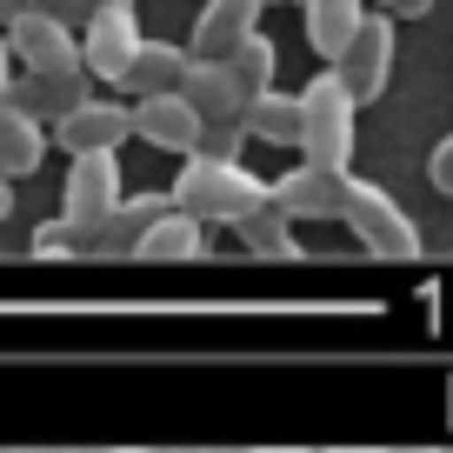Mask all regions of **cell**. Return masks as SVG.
<instances>
[{"mask_svg": "<svg viewBox=\"0 0 453 453\" xmlns=\"http://www.w3.org/2000/svg\"><path fill=\"white\" fill-rule=\"evenodd\" d=\"M173 207L180 213H194L200 226H234V220H247V213L267 200V180H260L254 167H241V160H200V154H187V167H180V180H173Z\"/></svg>", "mask_w": 453, "mask_h": 453, "instance_id": "obj_1", "label": "cell"}, {"mask_svg": "<svg viewBox=\"0 0 453 453\" xmlns=\"http://www.w3.org/2000/svg\"><path fill=\"white\" fill-rule=\"evenodd\" d=\"M354 94L340 87V73H313L300 87V167H326V173H347L354 160Z\"/></svg>", "mask_w": 453, "mask_h": 453, "instance_id": "obj_2", "label": "cell"}, {"mask_svg": "<svg viewBox=\"0 0 453 453\" xmlns=\"http://www.w3.org/2000/svg\"><path fill=\"white\" fill-rule=\"evenodd\" d=\"M340 226H354V241L367 247L373 260H413V254H420V226H413V213L394 207L373 180H354V187H347Z\"/></svg>", "mask_w": 453, "mask_h": 453, "instance_id": "obj_3", "label": "cell"}, {"mask_svg": "<svg viewBox=\"0 0 453 453\" xmlns=\"http://www.w3.org/2000/svg\"><path fill=\"white\" fill-rule=\"evenodd\" d=\"M334 73H340V87L354 94V107L380 100L387 81H394V14H360V27H354V41L340 47Z\"/></svg>", "mask_w": 453, "mask_h": 453, "instance_id": "obj_4", "label": "cell"}, {"mask_svg": "<svg viewBox=\"0 0 453 453\" xmlns=\"http://www.w3.org/2000/svg\"><path fill=\"white\" fill-rule=\"evenodd\" d=\"M81 73H94V81H120L134 60V47H141V20H134V7H107V0H94V14L81 20Z\"/></svg>", "mask_w": 453, "mask_h": 453, "instance_id": "obj_5", "label": "cell"}, {"mask_svg": "<svg viewBox=\"0 0 453 453\" xmlns=\"http://www.w3.org/2000/svg\"><path fill=\"white\" fill-rule=\"evenodd\" d=\"M0 41H7V54H14L20 73H73L81 67L73 27H60V20H47V14H14L0 27Z\"/></svg>", "mask_w": 453, "mask_h": 453, "instance_id": "obj_6", "label": "cell"}, {"mask_svg": "<svg viewBox=\"0 0 453 453\" xmlns=\"http://www.w3.org/2000/svg\"><path fill=\"white\" fill-rule=\"evenodd\" d=\"M354 173H326V167H294L280 180H267V207L280 220H340Z\"/></svg>", "mask_w": 453, "mask_h": 453, "instance_id": "obj_7", "label": "cell"}, {"mask_svg": "<svg viewBox=\"0 0 453 453\" xmlns=\"http://www.w3.org/2000/svg\"><path fill=\"white\" fill-rule=\"evenodd\" d=\"M60 194H67V213H60V220H73L81 234H94V226L113 213V200H120V160L113 154H73Z\"/></svg>", "mask_w": 453, "mask_h": 453, "instance_id": "obj_8", "label": "cell"}, {"mask_svg": "<svg viewBox=\"0 0 453 453\" xmlns=\"http://www.w3.org/2000/svg\"><path fill=\"white\" fill-rule=\"evenodd\" d=\"M47 141H60L67 154H120V141H134V113L120 100H81L73 113L54 120Z\"/></svg>", "mask_w": 453, "mask_h": 453, "instance_id": "obj_9", "label": "cell"}, {"mask_svg": "<svg viewBox=\"0 0 453 453\" xmlns=\"http://www.w3.org/2000/svg\"><path fill=\"white\" fill-rule=\"evenodd\" d=\"M173 94L200 113V127H241L247 94L234 87L226 60H194V54H187V73H180V87H173Z\"/></svg>", "mask_w": 453, "mask_h": 453, "instance_id": "obj_10", "label": "cell"}, {"mask_svg": "<svg viewBox=\"0 0 453 453\" xmlns=\"http://www.w3.org/2000/svg\"><path fill=\"white\" fill-rule=\"evenodd\" d=\"M167 207H173L167 194H141V200L120 194V200H113V213L94 226V234H87V254H94V260H134L141 234H147V226H154Z\"/></svg>", "mask_w": 453, "mask_h": 453, "instance_id": "obj_11", "label": "cell"}, {"mask_svg": "<svg viewBox=\"0 0 453 453\" xmlns=\"http://www.w3.org/2000/svg\"><path fill=\"white\" fill-rule=\"evenodd\" d=\"M134 134H141L147 147H160V154H194V141H200V113L187 107L180 94H147V100H134Z\"/></svg>", "mask_w": 453, "mask_h": 453, "instance_id": "obj_12", "label": "cell"}, {"mask_svg": "<svg viewBox=\"0 0 453 453\" xmlns=\"http://www.w3.org/2000/svg\"><path fill=\"white\" fill-rule=\"evenodd\" d=\"M81 100H94L81 67H73V73H14V81H7V107L34 113L41 127H47V120H60V113H73Z\"/></svg>", "mask_w": 453, "mask_h": 453, "instance_id": "obj_13", "label": "cell"}, {"mask_svg": "<svg viewBox=\"0 0 453 453\" xmlns=\"http://www.w3.org/2000/svg\"><path fill=\"white\" fill-rule=\"evenodd\" d=\"M254 27H260L254 0H207L200 20H194V47H187V54H194V60H226Z\"/></svg>", "mask_w": 453, "mask_h": 453, "instance_id": "obj_14", "label": "cell"}, {"mask_svg": "<svg viewBox=\"0 0 453 453\" xmlns=\"http://www.w3.org/2000/svg\"><path fill=\"white\" fill-rule=\"evenodd\" d=\"M180 73H187V47L141 41V47H134V60H127V73H120V87H127L134 100H147V94H173Z\"/></svg>", "mask_w": 453, "mask_h": 453, "instance_id": "obj_15", "label": "cell"}, {"mask_svg": "<svg viewBox=\"0 0 453 453\" xmlns=\"http://www.w3.org/2000/svg\"><path fill=\"white\" fill-rule=\"evenodd\" d=\"M241 134H254L267 147H300V94H280V87L254 94L241 107Z\"/></svg>", "mask_w": 453, "mask_h": 453, "instance_id": "obj_16", "label": "cell"}, {"mask_svg": "<svg viewBox=\"0 0 453 453\" xmlns=\"http://www.w3.org/2000/svg\"><path fill=\"white\" fill-rule=\"evenodd\" d=\"M200 254H207V226H200L194 213H180V207H167L141 234V247H134V260H200Z\"/></svg>", "mask_w": 453, "mask_h": 453, "instance_id": "obj_17", "label": "cell"}, {"mask_svg": "<svg viewBox=\"0 0 453 453\" xmlns=\"http://www.w3.org/2000/svg\"><path fill=\"white\" fill-rule=\"evenodd\" d=\"M300 7H307V41H313V54L334 67L340 47L354 41L360 14H367V0H300Z\"/></svg>", "mask_w": 453, "mask_h": 453, "instance_id": "obj_18", "label": "cell"}, {"mask_svg": "<svg viewBox=\"0 0 453 453\" xmlns=\"http://www.w3.org/2000/svg\"><path fill=\"white\" fill-rule=\"evenodd\" d=\"M41 160H47V127L34 113H20V107L0 100V173L14 180V173H34Z\"/></svg>", "mask_w": 453, "mask_h": 453, "instance_id": "obj_19", "label": "cell"}, {"mask_svg": "<svg viewBox=\"0 0 453 453\" xmlns=\"http://www.w3.org/2000/svg\"><path fill=\"white\" fill-rule=\"evenodd\" d=\"M234 234L247 241V254H260V260H300V241H294V220H280V213L260 200L247 220H234Z\"/></svg>", "mask_w": 453, "mask_h": 453, "instance_id": "obj_20", "label": "cell"}, {"mask_svg": "<svg viewBox=\"0 0 453 453\" xmlns=\"http://www.w3.org/2000/svg\"><path fill=\"white\" fill-rule=\"evenodd\" d=\"M273 67H280V54H273V41H267L260 27L247 34V41L234 47V54H226V73H234V87H241L247 100H254V94H267V87H273Z\"/></svg>", "mask_w": 453, "mask_h": 453, "instance_id": "obj_21", "label": "cell"}, {"mask_svg": "<svg viewBox=\"0 0 453 453\" xmlns=\"http://www.w3.org/2000/svg\"><path fill=\"white\" fill-rule=\"evenodd\" d=\"M27 254L34 260H87V234L73 220H41L27 234Z\"/></svg>", "mask_w": 453, "mask_h": 453, "instance_id": "obj_22", "label": "cell"}, {"mask_svg": "<svg viewBox=\"0 0 453 453\" xmlns=\"http://www.w3.org/2000/svg\"><path fill=\"white\" fill-rule=\"evenodd\" d=\"M20 14H47V20H60V27H73L81 34V20L94 14V0H14Z\"/></svg>", "mask_w": 453, "mask_h": 453, "instance_id": "obj_23", "label": "cell"}, {"mask_svg": "<svg viewBox=\"0 0 453 453\" xmlns=\"http://www.w3.org/2000/svg\"><path fill=\"white\" fill-rule=\"evenodd\" d=\"M241 147H247L241 127H200L194 154H200V160H241Z\"/></svg>", "mask_w": 453, "mask_h": 453, "instance_id": "obj_24", "label": "cell"}, {"mask_svg": "<svg viewBox=\"0 0 453 453\" xmlns=\"http://www.w3.org/2000/svg\"><path fill=\"white\" fill-rule=\"evenodd\" d=\"M426 173H434V187L440 194H453V134L434 147V160H426Z\"/></svg>", "mask_w": 453, "mask_h": 453, "instance_id": "obj_25", "label": "cell"}, {"mask_svg": "<svg viewBox=\"0 0 453 453\" xmlns=\"http://www.w3.org/2000/svg\"><path fill=\"white\" fill-rule=\"evenodd\" d=\"M394 14H407V20H420V14H434V0H387Z\"/></svg>", "mask_w": 453, "mask_h": 453, "instance_id": "obj_26", "label": "cell"}, {"mask_svg": "<svg viewBox=\"0 0 453 453\" xmlns=\"http://www.w3.org/2000/svg\"><path fill=\"white\" fill-rule=\"evenodd\" d=\"M7 81H14V54H7V41H0V100H7Z\"/></svg>", "mask_w": 453, "mask_h": 453, "instance_id": "obj_27", "label": "cell"}, {"mask_svg": "<svg viewBox=\"0 0 453 453\" xmlns=\"http://www.w3.org/2000/svg\"><path fill=\"white\" fill-rule=\"evenodd\" d=\"M340 453H426V447H340Z\"/></svg>", "mask_w": 453, "mask_h": 453, "instance_id": "obj_28", "label": "cell"}, {"mask_svg": "<svg viewBox=\"0 0 453 453\" xmlns=\"http://www.w3.org/2000/svg\"><path fill=\"white\" fill-rule=\"evenodd\" d=\"M14 213V187H7V173H0V220Z\"/></svg>", "mask_w": 453, "mask_h": 453, "instance_id": "obj_29", "label": "cell"}, {"mask_svg": "<svg viewBox=\"0 0 453 453\" xmlns=\"http://www.w3.org/2000/svg\"><path fill=\"white\" fill-rule=\"evenodd\" d=\"M20 14V7H14V0H0V27H7V20H14Z\"/></svg>", "mask_w": 453, "mask_h": 453, "instance_id": "obj_30", "label": "cell"}, {"mask_svg": "<svg viewBox=\"0 0 453 453\" xmlns=\"http://www.w3.org/2000/svg\"><path fill=\"white\" fill-rule=\"evenodd\" d=\"M254 453H307V447H254Z\"/></svg>", "mask_w": 453, "mask_h": 453, "instance_id": "obj_31", "label": "cell"}, {"mask_svg": "<svg viewBox=\"0 0 453 453\" xmlns=\"http://www.w3.org/2000/svg\"><path fill=\"white\" fill-rule=\"evenodd\" d=\"M254 7H287V0H254Z\"/></svg>", "mask_w": 453, "mask_h": 453, "instance_id": "obj_32", "label": "cell"}, {"mask_svg": "<svg viewBox=\"0 0 453 453\" xmlns=\"http://www.w3.org/2000/svg\"><path fill=\"white\" fill-rule=\"evenodd\" d=\"M107 7H134V0H107Z\"/></svg>", "mask_w": 453, "mask_h": 453, "instance_id": "obj_33", "label": "cell"}, {"mask_svg": "<svg viewBox=\"0 0 453 453\" xmlns=\"http://www.w3.org/2000/svg\"><path fill=\"white\" fill-rule=\"evenodd\" d=\"M113 453H141V447H113Z\"/></svg>", "mask_w": 453, "mask_h": 453, "instance_id": "obj_34", "label": "cell"}]
</instances>
